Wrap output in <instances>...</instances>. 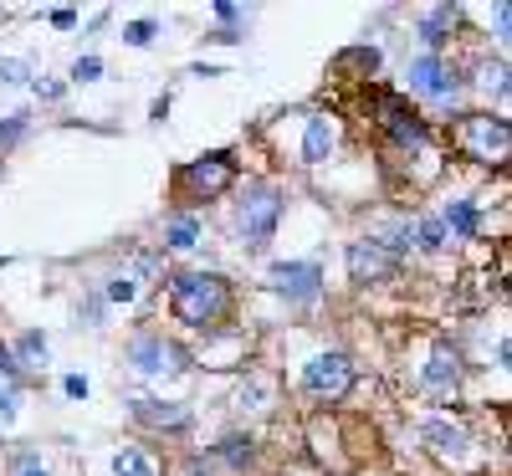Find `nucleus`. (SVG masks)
<instances>
[{
	"instance_id": "6e6552de",
	"label": "nucleus",
	"mask_w": 512,
	"mask_h": 476,
	"mask_svg": "<svg viewBox=\"0 0 512 476\" xmlns=\"http://www.w3.org/2000/svg\"><path fill=\"white\" fill-rule=\"evenodd\" d=\"M395 267H400V256L384 246L379 236H364V241L349 246V277H354V282H384Z\"/></svg>"
},
{
	"instance_id": "9b49d317",
	"label": "nucleus",
	"mask_w": 512,
	"mask_h": 476,
	"mask_svg": "<svg viewBox=\"0 0 512 476\" xmlns=\"http://www.w3.org/2000/svg\"><path fill=\"white\" fill-rule=\"evenodd\" d=\"M461 384V349H451V343L441 338L431 364H425V389H436V395H456Z\"/></svg>"
},
{
	"instance_id": "412c9836",
	"label": "nucleus",
	"mask_w": 512,
	"mask_h": 476,
	"mask_svg": "<svg viewBox=\"0 0 512 476\" xmlns=\"http://www.w3.org/2000/svg\"><path fill=\"white\" fill-rule=\"evenodd\" d=\"M113 476H154V461L144 451H118L113 456Z\"/></svg>"
},
{
	"instance_id": "7c9ffc66",
	"label": "nucleus",
	"mask_w": 512,
	"mask_h": 476,
	"mask_svg": "<svg viewBox=\"0 0 512 476\" xmlns=\"http://www.w3.org/2000/svg\"><path fill=\"white\" fill-rule=\"evenodd\" d=\"M246 400H251V405H256V400H267V384H262V379H251V384L241 389V405H246Z\"/></svg>"
},
{
	"instance_id": "58836bf2",
	"label": "nucleus",
	"mask_w": 512,
	"mask_h": 476,
	"mask_svg": "<svg viewBox=\"0 0 512 476\" xmlns=\"http://www.w3.org/2000/svg\"><path fill=\"white\" fill-rule=\"evenodd\" d=\"M185 476H210V471H205V461H190V466H185Z\"/></svg>"
},
{
	"instance_id": "5701e85b",
	"label": "nucleus",
	"mask_w": 512,
	"mask_h": 476,
	"mask_svg": "<svg viewBox=\"0 0 512 476\" xmlns=\"http://www.w3.org/2000/svg\"><path fill=\"white\" fill-rule=\"evenodd\" d=\"M446 246V221H420V251H441Z\"/></svg>"
},
{
	"instance_id": "ddd939ff",
	"label": "nucleus",
	"mask_w": 512,
	"mask_h": 476,
	"mask_svg": "<svg viewBox=\"0 0 512 476\" xmlns=\"http://www.w3.org/2000/svg\"><path fill=\"white\" fill-rule=\"evenodd\" d=\"M139 425H154V430H185L190 425V410L175 405V400H128Z\"/></svg>"
},
{
	"instance_id": "4be33fe9",
	"label": "nucleus",
	"mask_w": 512,
	"mask_h": 476,
	"mask_svg": "<svg viewBox=\"0 0 512 476\" xmlns=\"http://www.w3.org/2000/svg\"><path fill=\"white\" fill-rule=\"evenodd\" d=\"M221 456H226L231 466H246V461H251V436H226V441H221Z\"/></svg>"
},
{
	"instance_id": "2f4dec72",
	"label": "nucleus",
	"mask_w": 512,
	"mask_h": 476,
	"mask_svg": "<svg viewBox=\"0 0 512 476\" xmlns=\"http://www.w3.org/2000/svg\"><path fill=\"white\" fill-rule=\"evenodd\" d=\"M16 410V384H0V415Z\"/></svg>"
},
{
	"instance_id": "423d86ee",
	"label": "nucleus",
	"mask_w": 512,
	"mask_h": 476,
	"mask_svg": "<svg viewBox=\"0 0 512 476\" xmlns=\"http://www.w3.org/2000/svg\"><path fill=\"white\" fill-rule=\"evenodd\" d=\"M405 88L420 93V98L451 103V98L461 93V72H456L446 57H436V52H420V57H410V67H405Z\"/></svg>"
},
{
	"instance_id": "cd10ccee",
	"label": "nucleus",
	"mask_w": 512,
	"mask_h": 476,
	"mask_svg": "<svg viewBox=\"0 0 512 476\" xmlns=\"http://www.w3.org/2000/svg\"><path fill=\"white\" fill-rule=\"evenodd\" d=\"M492 21H497V31L512 41V0H502V6H492Z\"/></svg>"
},
{
	"instance_id": "e433bc0d",
	"label": "nucleus",
	"mask_w": 512,
	"mask_h": 476,
	"mask_svg": "<svg viewBox=\"0 0 512 476\" xmlns=\"http://www.w3.org/2000/svg\"><path fill=\"white\" fill-rule=\"evenodd\" d=\"M236 16H241V6H216V21H221V26H231Z\"/></svg>"
},
{
	"instance_id": "a878e982",
	"label": "nucleus",
	"mask_w": 512,
	"mask_h": 476,
	"mask_svg": "<svg viewBox=\"0 0 512 476\" xmlns=\"http://www.w3.org/2000/svg\"><path fill=\"white\" fill-rule=\"evenodd\" d=\"M26 134V113H11L6 123H0V144H16Z\"/></svg>"
},
{
	"instance_id": "c85d7f7f",
	"label": "nucleus",
	"mask_w": 512,
	"mask_h": 476,
	"mask_svg": "<svg viewBox=\"0 0 512 476\" xmlns=\"http://www.w3.org/2000/svg\"><path fill=\"white\" fill-rule=\"evenodd\" d=\"M16 476H47V466H41V456H31V451H26V456L16 461Z\"/></svg>"
},
{
	"instance_id": "4468645a",
	"label": "nucleus",
	"mask_w": 512,
	"mask_h": 476,
	"mask_svg": "<svg viewBox=\"0 0 512 476\" xmlns=\"http://www.w3.org/2000/svg\"><path fill=\"white\" fill-rule=\"evenodd\" d=\"M477 93H487V98H507L512 93V67L502 62V57H477Z\"/></svg>"
},
{
	"instance_id": "f03ea898",
	"label": "nucleus",
	"mask_w": 512,
	"mask_h": 476,
	"mask_svg": "<svg viewBox=\"0 0 512 476\" xmlns=\"http://www.w3.org/2000/svg\"><path fill=\"white\" fill-rule=\"evenodd\" d=\"M451 144L466 159H477L487 169H502V164H512V123L492 118V113H461L456 128H451Z\"/></svg>"
},
{
	"instance_id": "20e7f679",
	"label": "nucleus",
	"mask_w": 512,
	"mask_h": 476,
	"mask_svg": "<svg viewBox=\"0 0 512 476\" xmlns=\"http://www.w3.org/2000/svg\"><path fill=\"white\" fill-rule=\"evenodd\" d=\"M374 123H379L400 149H425V144H431V128H425V118H420L405 98H395V93H374Z\"/></svg>"
},
{
	"instance_id": "a211bd4d",
	"label": "nucleus",
	"mask_w": 512,
	"mask_h": 476,
	"mask_svg": "<svg viewBox=\"0 0 512 476\" xmlns=\"http://www.w3.org/2000/svg\"><path fill=\"white\" fill-rule=\"evenodd\" d=\"M200 241V215L180 210V215H169V226H164V246H175V251H190Z\"/></svg>"
},
{
	"instance_id": "aec40b11",
	"label": "nucleus",
	"mask_w": 512,
	"mask_h": 476,
	"mask_svg": "<svg viewBox=\"0 0 512 476\" xmlns=\"http://www.w3.org/2000/svg\"><path fill=\"white\" fill-rule=\"evenodd\" d=\"M16 364H21V369H41V364H47V338H41V333H21Z\"/></svg>"
},
{
	"instance_id": "9d476101",
	"label": "nucleus",
	"mask_w": 512,
	"mask_h": 476,
	"mask_svg": "<svg viewBox=\"0 0 512 476\" xmlns=\"http://www.w3.org/2000/svg\"><path fill=\"white\" fill-rule=\"evenodd\" d=\"M272 287H277L287 302H318V292H323V267H318V262H277V267H272Z\"/></svg>"
},
{
	"instance_id": "6ab92c4d",
	"label": "nucleus",
	"mask_w": 512,
	"mask_h": 476,
	"mask_svg": "<svg viewBox=\"0 0 512 476\" xmlns=\"http://www.w3.org/2000/svg\"><path fill=\"white\" fill-rule=\"evenodd\" d=\"M374 67H379V47H349V52L333 57V72H338V77H349V72L369 77Z\"/></svg>"
},
{
	"instance_id": "1a4fd4ad",
	"label": "nucleus",
	"mask_w": 512,
	"mask_h": 476,
	"mask_svg": "<svg viewBox=\"0 0 512 476\" xmlns=\"http://www.w3.org/2000/svg\"><path fill=\"white\" fill-rule=\"evenodd\" d=\"M128 364H134L139 374H175V369H185L180 349L164 333H139L134 343H128Z\"/></svg>"
},
{
	"instance_id": "dca6fc26",
	"label": "nucleus",
	"mask_w": 512,
	"mask_h": 476,
	"mask_svg": "<svg viewBox=\"0 0 512 476\" xmlns=\"http://www.w3.org/2000/svg\"><path fill=\"white\" fill-rule=\"evenodd\" d=\"M333 144H338L333 123L328 118H308V128H303V164H323L333 154Z\"/></svg>"
},
{
	"instance_id": "2eb2a0df",
	"label": "nucleus",
	"mask_w": 512,
	"mask_h": 476,
	"mask_svg": "<svg viewBox=\"0 0 512 476\" xmlns=\"http://www.w3.org/2000/svg\"><path fill=\"white\" fill-rule=\"evenodd\" d=\"M456 21H461V6H436L431 16L420 21V36H425V47H431L436 57H441V47H446V41H451Z\"/></svg>"
},
{
	"instance_id": "4c0bfd02",
	"label": "nucleus",
	"mask_w": 512,
	"mask_h": 476,
	"mask_svg": "<svg viewBox=\"0 0 512 476\" xmlns=\"http://www.w3.org/2000/svg\"><path fill=\"white\" fill-rule=\"evenodd\" d=\"M0 374H6V379L16 374V364H11V354H6V349H0Z\"/></svg>"
},
{
	"instance_id": "f3484780",
	"label": "nucleus",
	"mask_w": 512,
	"mask_h": 476,
	"mask_svg": "<svg viewBox=\"0 0 512 476\" xmlns=\"http://www.w3.org/2000/svg\"><path fill=\"white\" fill-rule=\"evenodd\" d=\"M441 221H446V231H451L456 241H477V231H482V215H477L472 200H451Z\"/></svg>"
},
{
	"instance_id": "f257e3e1",
	"label": "nucleus",
	"mask_w": 512,
	"mask_h": 476,
	"mask_svg": "<svg viewBox=\"0 0 512 476\" xmlns=\"http://www.w3.org/2000/svg\"><path fill=\"white\" fill-rule=\"evenodd\" d=\"M169 308L190 328H216L231 313V282L221 272H180L169 277Z\"/></svg>"
},
{
	"instance_id": "39448f33",
	"label": "nucleus",
	"mask_w": 512,
	"mask_h": 476,
	"mask_svg": "<svg viewBox=\"0 0 512 476\" xmlns=\"http://www.w3.org/2000/svg\"><path fill=\"white\" fill-rule=\"evenodd\" d=\"M231 180H236V159L231 154H200V159H190L180 169V195L185 200H216V195L231 190Z\"/></svg>"
},
{
	"instance_id": "72a5a7b5",
	"label": "nucleus",
	"mask_w": 512,
	"mask_h": 476,
	"mask_svg": "<svg viewBox=\"0 0 512 476\" xmlns=\"http://www.w3.org/2000/svg\"><path fill=\"white\" fill-rule=\"evenodd\" d=\"M497 364L512 369V338H497Z\"/></svg>"
},
{
	"instance_id": "b1692460",
	"label": "nucleus",
	"mask_w": 512,
	"mask_h": 476,
	"mask_svg": "<svg viewBox=\"0 0 512 476\" xmlns=\"http://www.w3.org/2000/svg\"><path fill=\"white\" fill-rule=\"evenodd\" d=\"M134 292H139V282H134V277H128V272L108 282V302H128V297H134Z\"/></svg>"
},
{
	"instance_id": "473e14b6",
	"label": "nucleus",
	"mask_w": 512,
	"mask_h": 476,
	"mask_svg": "<svg viewBox=\"0 0 512 476\" xmlns=\"http://www.w3.org/2000/svg\"><path fill=\"white\" fill-rule=\"evenodd\" d=\"M21 77H26L21 62H0V82H21Z\"/></svg>"
},
{
	"instance_id": "bb28decb",
	"label": "nucleus",
	"mask_w": 512,
	"mask_h": 476,
	"mask_svg": "<svg viewBox=\"0 0 512 476\" xmlns=\"http://www.w3.org/2000/svg\"><path fill=\"white\" fill-rule=\"evenodd\" d=\"M98 72H103V62H98V57H77V62H72V77H77V82H93Z\"/></svg>"
},
{
	"instance_id": "0eeeda50",
	"label": "nucleus",
	"mask_w": 512,
	"mask_h": 476,
	"mask_svg": "<svg viewBox=\"0 0 512 476\" xmlns=\"http://www.w3.org/2000/svg\"><path fill=\"white\" fill-rule=\"evenodd\" d=\"M303 389L313 400L333 405V400H344L349 389H354V364L344 354H318L308 369H303Z\"/></svg>"
},
{
	"instance_id": "f8f14e48",
	"label": "nucleus",
	"mask_w": 512,
	"mask_h": 476,
	"mask_svg": "<svg viewBox=\"0 0 512 476\" xmlns=\"http://www.w3.org/2000/svg\"><path fill=\"white\" fill-rule=\"evenodd\" d=\"M420 441L431 446L436 456H446V461L466 456V446H472V436H466V425H456V420H425V425H420Z\"/></svg>"
},
{
	"instance_id": "393cba45",
	"label": "nucleus",
	"mask_w": 512,
	"mask_h": 476,
	"mask_svg": "<svg viewBox=\"0 0 512 476\" xmlns=\"http://www.w3.org/2000/svg\"><path fill=\"white\" fill-rule=\"evenodd\" d=\"M123 41H128V47H149V41H154V21H134L123 31Z\"/></svg>"
},
{
	"instance_id": "c756f323",
	"label": "nucleus",
	"mask_w": 512,
	"mask_h": 476,
	"mask_svg": "<svg viewBox=\"0 0 512 476\" xmlns=\"http://www.w3.org/2000/svg\"><path fill=\"white\" fill-rule=\"evenodd\" d=\"M62 389H67L72 400H88V379H82V374H67V379H62Z\"/></svg>"
},
{
	"instance_id": "f704fd0d",
	"label": "nucleus",
	"mask_w": 512,
	"mask_h": 476,
	"mask_svg": "<svg viewBox=\"0 0 512 476\" xmlns=\"http://www.w3.org/2000/svg\"><path fill=\"white\" fill-rule=\"evenodd\" d=\"M52 26H62V31H67V26H77V11H67V6H62V11H52Z\"/></svg>"
},
{
	"instance_id": "7ed1b4c3",
	"label": "nucleus",
	"mask_w": 512,
	"mask_h": 476,
	"mask_svg": "<svg viewBox=\"0 0 512 476\" xmlns=\"http://www.w3.org/2000/svg\"><path fill=\"white\" fill-rule=\"evenodd\" d=\"M277 221H282V195L272 185H246V195L236 205V226H241L246 246H267Z\"/></svg>"
},
{
	"instance_id": "c9c22d12",
	"label": "nucleus",
	"mask_w": 512,
	"mask_h": 476,
	"mask_svg": "<svg viewBox=\"0 0 512 476\" xmlns=\"http://www.w3.org/2000/svg\"><path fill=\"white\" fill-rule=\"evenodd\" d=\"M57 93H62V88H57V82H41V77H36V98H47V103H52Z\"/></svg>"
}]
</instances>
